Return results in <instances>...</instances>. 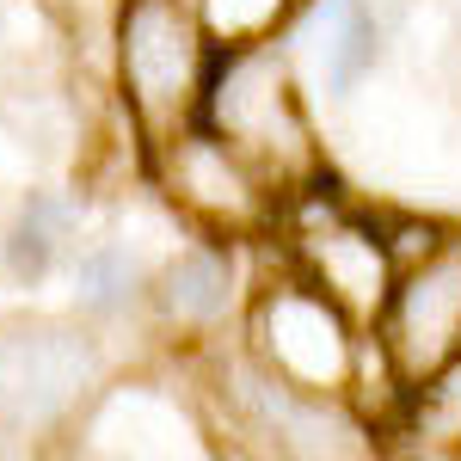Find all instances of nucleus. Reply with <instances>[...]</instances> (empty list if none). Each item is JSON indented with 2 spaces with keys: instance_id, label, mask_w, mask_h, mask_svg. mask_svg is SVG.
<instances>
[{
  "instance_id": "nucleus-1",
  "label": "nucleus",
  "mask_w": 461,
  "mask_h": 461,
  "mask_svg": "<svg viewBox=\"0 0 461 461\" xmlns=\"http://www.w3.org/2000/svg\"><path fill=\"white\" fill-rule=\"evenodd\" d=\"M93 375V351L68 332H0V419L43 425Z\"/></svg>"
},
{
  "instance_id": "nucleus-7",
  "label": "nucleus",
  "mask_w": 461,
  "mask_h": 461,
  "mask_svg": "<svg viewBox=\"0 0 461 461\" xmlns=\"http://www.w3.org/2000/svg\"><path fill=\"white\" fill-rule=\"evenodd\" d=\"M277 351H284V363L295 375L326 382V375H339V326L326 320L320 302L289 295L284 308H277Z\"/></svg>"
},
{
  "instance_id": "nucleus-3",
  "label": "nucleus",
  "mask_w": 461,
  "mask_h": 461,
  "mask_svg": "<svg viewBox=\"0 0 461 461\" xmlns=\"http://www.w3.org/2000/svg\"><path fill=\"white\" fill-rule=\"evenodd\" d=\"M80 210H74L68 197H50V191H32L19 215H13V228H6V240H0V265H6V277L19 289H37L50 277V265H56V252H62V234H68Z\"/></svg>"
},
{
  "instance_id": "nucleus-6",
  "label": "nucleus",
  "mask_w": 461,
  "mask_h": 461,
  "mask_svg": "<svg viewBox=\"0 0 461 461\" xmlns=\"http://www.w3.org/2000/svg\"><path fill=\"white\" fill-rule=\"evenodd\" d=\"M314 32H320L326 80L339 93H351L357 80L369 74V62H375V19H369V6L363 0H320Z\"/></svg>"
},
{
  "instance_id": "nucleus-9",
  "label": "nucleus",
  "mask_w": 461,
  "mask_h": 461,
  "mask_svg": "<svg viewBox=\"0 0 461 461\" xmlns=\"http://www.w3.org/2000/svg\"><path fill=\"white\" fill-rule=\"evenodd\" d=\"M136 284H142V271L123 247H93L74 265V302L86 314H123L136 302Z\"/></svg>"
},
{
  "instance_id": "nucleus-4",
  "label": "nucleus",
  "mask_w": 461,
  "mask_h": 461,
  "mask_svg": "<svg viewBox=\"0 0 461 461\" xmlns=\"http://www.w3.org/2000/svg\"><path fill=\"white\" fill-rule=\"evenodd\" d=\"M400 351L406 363H430L443 357V345L456 339L461 326V271H437V277H419V284L400 295Z\"/></svg>"
},
{
  "instance_id": "nucleus-10",
  "label": "nucleus",
  "mask_w": 461,
  "mask_h": 461,
  "mask_svg": "<svg viewBox=\"0 0 461 461\" xmlns=\"http://www.w3.org/2000/svg\"><path fill=\"white\" fill-rule=\"evenodd\" d=\"M277 13V0H210V19L215 32H252Z\"/></svg>"
},
{
  "instance_id": "nucleus-2",
  "label": "nucleus",
  "mask_w": 461,
  "mask_h": 461,
  "mask_svg": "<svg viewBox=\"0 0 461 461\" xmlns=\"http://www.w3.org/2000/svg\"><path fill=\"white\" fill-rule=\"evenodd\" d=\"M191 62H197V43L191 25L173 0H136L130 19H123V74L136 86L142 105H167L191 86Z\"/></svg>"
},
{
  "instance_id": "nucleus-8",
  "label": "nucleus",
  "mask_w": 461,
  "mask_h": 461,
  "mask_svg": "<svg viewBox=\"0 0 461 461\" xmlns=\"http://www.w3.org/2000/svg\"><path fill=\"white\" fill-rule=\"evenodd\" d=\"M228 289H234V277H228V258L221 252H185L173 271H167V308H173L178 320H215L221 308H228Z\"/></svg>"
},
{
  "instance_id": "nucleus-5",
  "label": "nucleus",
  "mask_w": 461,
  "mask_h": 461,
  "mask_svg": "<svg viewBox=\"0 0 461 461\" xmlns=\"http://www.w3.org/2000/svg\"><path fill=\"white\" fill-rule=\"evenodd\" d=\"M277 105H284V74H277V62H265V56H234L221 68L215 99H210L215 123L228 136H258L277 117Z\"/></svg>"
}]
</instances>
